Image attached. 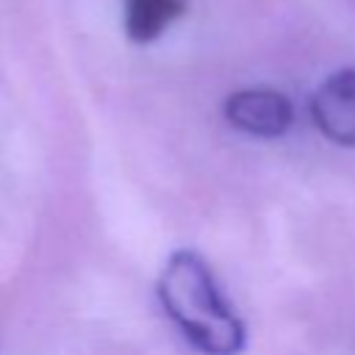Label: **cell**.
Listing matches in <instances>:
<instances>
[{
    "label": "cell",
    "instance_id": "obj_3",
    "mask_svg": "<svg viewBox=\"0 0 355 355\" xmlns=\"http://www.w3.org/2000/svg\"><path fill=\"white\" fill-rule=\"evenodd\" d=\"M316 130L338 147H355V69H338L311 97Z\"/></svg>",
    "mask_w": 355,
    "mask_h": 355
},
{
    "label": "cell",
    "instance_id": "obj_1",
    "mask_svg": "<svg viewBox=\"0 0 355 355\" xmlns=\"http://www.w3.org/2000/svg\"><path fill=\"white\" fill-rule=\"evenodd\" d=\"M158 300L180 336L202 355H239L244 322L219 294L214 272L194 250H175L158 275Z\"/></svg>",
    "mask_w": 355,
    "mask_h": 355
},
{
    "label": "cell",
    "instance_id": "obj_2",
    "mask_svg": "<svg viewBox=\"0 0 355 355\" xmlns=\"http://www.w3.org/2000/svg\"><path fill=\"white\" fill-rule=\"evenodd\" d=\"M225 119L258 139H277L294 122L291 100L275 89H241L225 100Z\"/></svg>",
    "mask_w": 355,
    "mask_h": 355
},
{
    "label": "cell",
    "instance_id": "obj_4",
    "mask_svg": "<svg viewBox=\"0 0 355 355\" xmlns=\"http://www.w3.org/2000/svg\"><path fill=\"white\" fill-rule=\"evenodd\" d=\"M125 33L136 44L155 42L166 25L186 14V0H122Z\"/></svg>",
    "mask_w": 355,
    "mask_h": 355
}]
</instances>
